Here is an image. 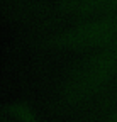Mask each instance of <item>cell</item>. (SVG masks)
<instances>
[{
	"label": "cell",
	"instance_id": "cell-1",
	"mask_svg": "<svg viewBox=\"0 0 117 122\" xmlns=\"http://www.w3.org/2000/svg\"><path fill=\"white\" fill-rule=\"evenodd\" d=\"M0 122H34V117L27 110V107L14 103V105L4 107Z\"/></svg>",
	"mask_w": 117,
	"mask_h": 122
}]
</instances>
